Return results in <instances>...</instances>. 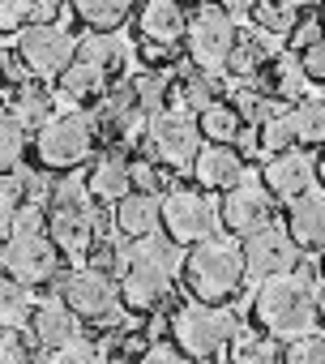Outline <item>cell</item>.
<instances>
[{"mask_svg": "<svg viewBox=\"0 0 325 364\" xmlns=\"http://www.w3.org/2000/svg\"><path fill=\"white\" fill-rule=\"evenodd\" d=\"M184 266V253L172 236H141V240H128L124 245V262L116 270L120 279V300L124 309H137V313H150V309H162L172 296V279L180 274Z\"/></svg>", "mask_w": 325, "mask_h": 364, "instance_id": "1", "label": "cell"}, {"mask_svg": "<svg viewBox=\"0 0 325 364\" xmlns=\"http://www.w3.org/2000/svg\"><path fill=\"white\" fill-rule=\"evenodd\" d=\"M253 321L261 334L270 338H299L316 326V296H312V283L308 274L291 270V274H274V279H261L257 296H253Z\"/></svg>", "mask_w": 325, "mask_h": 364, "instance_id": "2", "label": "cell"}, {"mask_svg": "<svg viewBox=\"0 0 325 364\" xmlns=\"http://www.w3.org/2000/svg\"><path fill=\"white\" fill-rule=\"evenodd\" d=\"M48 236L65 257H86L99 240V210L82 176H60L48 193Z\"/></svg>", "mask_w": 325, "mask_h": 364, "instance_id": "3", "label": "cell"}, {"mask_svg": "<svg viewBox=\"0 0 325 364\" xmlns=\"http://www.w3.org/2000/svg\"><path fill=\"white\" fill-rule=\"evenodd\" d=\"M180 274H184V287H189L193 300H202V304H227L240 291V283L248 279L244 274V249L236 240L210 236V240H202V245H193L184 253Z\"/></svg>", "mask_w": 325, "mask_h": 364, "instance_id": "4", "label": "cell"}, {"mask_svg": "<svg viewBox=\"0 0 325 364\" xmlns=\"http://www.w3.org/2000/svg\"><path fill=\"white\" fill-rule=\"evenodd\" d=\"M56 296L82 317V321H94V326H116L120 321V283L107 274V270H94V266H73L65 274H56Z\"/></svg>", "mask_w": 325, "mask_h": 364, "instance_id": "5", "label": "cell"}, {"mask_svg": "<svg viewBox=\"0 0 325 364\" xmlns=\"http://www.w3.org/2000/svg\"><path fill=\"white\" fill-rule=\"evenodd\" d=\"M94 116L86 112H60L52 116L43 129H35V154H39V167L48 171H73L90 159L94 150Z\"/></svg>", "mask_w": 325, "mask_h": 364, "instance_id": "6", "label": "cell"}, {"mask_svg": "<svg viewBox=\"0 0 325 364\" xmlns=\"http://www.w3.org/2000/svg\"><path fill=\"white\" fill-rule=\"evenodd\" d=\"M231 338H236V317H231L223 304L189 300V304H180L176 317H172V343L180 347V355L210 360V355H219Z\"/></svg>", "mask_w": 325, "mask_h": 364, "instance_id": "7", "label": "cell"}, {"mask_svg": "<svg viewBox=\"0 0 325 364\" xmlns=\"http://www.w3.org/2000/svg\"><path fill=\"white\" fill-rule=\"evenodd\" d=\"M236 35H240V31H236V18H231V14H223L219 5H197V14L189 18V31H184L193 69H202V73H210V77L227 73Z\"/></svg>", "mask_w": 325, "mask_h": 364, "instance_id": "8", "label": "cell"}, {"mask_svg": "<svg viewBox=\"0 0 325 364\" xmlns=\"http://www.w3.org/2000/svg\"><path fill=\"white\" fill-rule=\"evenodd\" d=\"M145 150L158 167H193L197 154H202V129L193 116L184 112H158L145 120Z\"/></svg>", "mask_w": 325, "mask_h": 364, "instance_id": "9", "label": "cell"}, {"mask_svg": "<svg viewBox=\"0 0 325 364\" xmlns=\"http://www.w3.org/2000/svg\"><path fill=\"white\" fill-rule=\"evenodd\" d=\"M18 60H22L39 82H56V77L77 60V39H73V31H65L60 22H52V26L31 22V26L18 35Z\"/></svg>", "mask_w": 325, "mask_h": 364, "instance_id": "10", "label": "cell"}, {"mask_svg": "<svg viewBox=\"0 0 325 364\" xmlns=\"http://www.w3.org/2000/svg\"><path fill=\"white\" fill-rule=\"evenodd\" d=\"M162 232H167L180 249L202 245L219 232V206L202 189H172L162 198Z\"/></svg>", "mask_w": 325, "mask_h": 364, "instance_id": "11", "label": "cell"}, {"mask_svg": "<svg viewBox=\"0 0 325 364\" xmlns=\"http://www.w3.org/2000/svg\"><path fill=\"white\" fill-rule=\"evenodd\" d=\"M0 262H5V274H13L26 287L56 283L60 274V249L52 245L48 232H13L0 249Z\"/></svg>", "mask_w": 325, "mask_h": 364, "instance_id": "12", "label": "cell"}, {"mask_svg": "<svg viewBox=\"0 0 325 364\" xmlns=\"http://www.w3.org/2000/svg\"><path fill=\"white\" fill-rule=\"evenodd\" d=\"M219 219H223V228L231 236L244 240V236H253V232L274 223V193L261 185L257 176H244L236 189H227V198L219 206Z\"/></svg>", "mask_w": 325, "mask_h": 364, "instance_id": "13", "label": "cell"}, {"mask_svg": "<svg viewBox=\"0 0 325 364\" xmlns=\"http://www.w3.org/2000/svg\"><path fill=\"white\" fill-rule=\"evenodd\" d=\"M244 274L248 279H274V274H291L299 262V245L291 240V232L282 228H261L253 236H244Z\"/></svg>", "mask_w": 325, "mask_h": 364, "instance_id": "14", "label": "cell"}, {"mask_svg": "<svg viewBox=\"0 0 325 364\" xmlns=\"http://www.w3.org/2000/svg\"><path fill=\"white\" fill-rule=\"evenodd\" d=\"M261 185H265L274 198L295 202V198H304V193L316 189V159H312L308 150L291 146V150H282V154H274V159L265 163Z\"/></svg>", "mask_w": 325, "mask_h": 364, "instance_id": "15", "label": "cell"}, {"mask_svg": "<svg viewBox=\"0 0 325 364\" xmlns=\"http://www.w3.org/2000/svg\"><path fill=\"white\" fill-rule=\"evenodd\" d=\"M31 338H35L43 351H56V347L82 338V317H77L60 296H48V300H39L35 313H31Z\"/></svg>", "mask_w": 325, "mask_h": 364, "instance_id": "16", "label": "cell"}, {"mask_svg": "<svg viewBox=\"0 0 325 364\" xmlns=\"http://www.w3.org/2000/svg\"><path fill=\"white\" fill-rule=\"evenodd\" d=\"M193 176H197L202 189L227 193V189L240 185L248 171H244V154H240L236 146H214V141H210V146H202V154H197V163H193Z\"/></svg>", "mask_w": 325, "mask_h": 364, "instance_id": "17", "label": "cell"}, {"mask_svg": "<svg viewBox=\"0 0 325 364\" xmlns=\"http://www.w3.org/2000/svg\"><path fill=\"white\" fill-rule=\"evenodd\" d=\"M137 31L145 43H162V48H176L189 31V14L180 0H145L141 14H137Z\"/></svg>", "mask_w": 325, "mask_h": 364, "instance_id": "18", "label": "cell"}, {"mask_svg": "<svg viewBox=\"0 0 325 364\" xmlns=\"http://www.w3.org/2000/svg\"><path fill=\"white\" fill-rule=\"evenodd\" d=\"M248 86H257V90L270 95V99H282V103L308 99V73H304V65H299L295 52H278V56L261 69V77L248 82Z\"/></svg>", "mask_w": 325, "mask_h": 364, "instance_id": "19", "label": "cell"}, {"mask_svg": "<svg viewBox=\"0 0 325 364\" xmlns=\"http://www.w3.org/2000/svg\"><path fill=\"white\" fill-rule=\"evenodd\" d=\"M274 56H278L274 35H265V31H244V35H236V48H231L227 73H231L236 82H257L261 69H265Z\"/></svg>", "mask_w": 325, "mask_h": 364, "instance_id": "20", "label": "cell"}, {"mask_svg": "<svg viewBox=\"0 0 325 364\" xmlns=\"http://www.w3.org/2000/svg\"><path fill=\"white\" fill-rule=\"evenodd\" d=\"M162 223V202L154 193H128L116 202V232L124 240H141V236H154Z\"/></svg>", "mask_w": 325, "mask_h": 364, "instance_id": "21", "label": "cell"}, {"mask_svg": "<svg viewBox=\"0 0 325 364\" xmlns=\"http://www.w3.org/2000/svg\"><path fill=\"white\" fill-rule=\"evenodd\" d=\"M287 232L299 249H325V193H304L287 210Z\"/></svg>", "mask_w": 325, "mask_h": 364, "instance_id": "22", "label": "cell"}, {"mask_svg": "<svg viewBox=\"0 0 325 364\" xmlns=\"http://www.w3.org/2000/svg\"><path fill=\"white\" fill-rule=\"evenodd\" d=\"M86 189H90V198L94 202H120V198H128L133 193V176H128V159L120 154V150H107L103 159H94V167H90V176H86Z\"/></svg>", "mask_w": 325, "mask_h": 364, "instance_id": "23", "label": "cell"}, {"mask_svg": "<svg viewBox=\"0 0 325 364\" xmlns=\"http://www.w3.org/2000/svg\"><path fill=\"white\" fill-rule=\"evenodd\" d=\"M214 103V77L202 73V69H184V73H172V86H167V112H184V116H202L206 107Z\"/></svg>", "mask_w": 325, "mask_h": 364, "instance_id": "24", "label": "cell"}, {"mask_svg": "<svg viewBox=\"0 0 325 364\" xmlns=\"http://www.w3.org/2000/svg\"><path fill=\"white\" fill-rule=\"evenodd\" d=\"M9 116L22 124V129H43L52 116H56V95L43 86V82H18L13 99H9Z\"/></svg>", "mask_w": 325, "mask_h": 364, "instance_id": "25", "label": "cell"}, {"mask_svg": "<svg viewBox=\"0 0 325 364\" xmlns=\"http://www.w3.org/2000/svg\"><path fill=\"white\" fill-rule=\"evenodd\" d=\"M107 77H111V73H103L99 65L73 60V65L56 77V86H60V95H65L69 103H94V99L107 95Z\"/></svg>", "mask_w": 325, "mask_h": 364, "instance_id": "26", "label": "cell"}, {"mask_svg": "<svg viewBox=\"0 0 325 364\" xmlns=\"http://www.w3.org/2000/svg\"><path fill=\"white\" fill-rule=\"evenodd\" d=\"M35 291L18 283L13 274H0V330H26L35 313Z\"/></svg>", "mask_w": 325, "mask_h": 364, "instance_id": "27", "label": "cell"}, {"mask_svg": "<svg viewBox=\"0 0 325 364\" xmlns=\"http://www.w3.org/2000/svg\"><path fill=\"white\" fill-rule=\"evenodd\" d=\"M77 60L99 65L103 73H120V69H124V60H128V43H124L116 31H107V35L90 31L86 39H77Z\"/></svg>", "mask_w": 325, "mask_h": 364, "instance_id": "28", "label": "cell"}, {"mask_svg": "<svg viewBox=\"0 0 325 364\" xmlns=\"http://www.w3.org/2000/svg\"><path fill=\"white\" fill-rule=\"evenodd\" d=\"M282 116L291 124V141L295 146H325V103L321 99H299Z\"/></svg>", "mask_w": 325, "mask_h": 364, "instance_id": "29", "label": "cell"}, {"mask_svg": "<svg viewBox=\"0 0 325 364\" xmlns=\"http://www.w3.org/2000/svg\"><path fill=\"white\" fill-rule=\"evenodd\" d=\"M197 129H202V141H214V146H236V137L244 133V120L240 112L231 107V99H214L202 116H197Z\"/></svg>", "mask_w": 325, "mask_h": 364, "instance_id": "30", "label": "cell"}, {"mask_svg": "<svg viewBox=\"0 0 325 364\" xmlns=\"http://www.w3.org/2000/svg\"><path fill=\"white\" fill-rule=\"evenodd\" d=\"M73 14L90 31L107 35V31H120L128 22V0H73Z\"/></svg>", "mask_w": 325, "mask_h": 364, "instance_id": "31", "label": "cell"}, {"mask_svg": "<svg viewBox=\"0 0 325 364\" xmlns=\"http://www.w3.org/2000/svg\"><path fill=\"white\" fill-rule=\"evenodd\" d=\"M253 22H257V31H265L274 39L291 35V26L299 22V0H257Z\"/></svg>", "mask_w": 325, "mask_h": 364, "instance_id": "32", "label": "cell"}, {"mask_svg": "<svg viewBox=\"0 0 325 364\" xmlns=\"http://www.w3.org/2000/svg\"><path fill=\"white\" fill-rule=\"evenodd\" d=\"M231 364H282L270 334H240L231 338Z\"/></svg>", "mask_w": 325, "mask_h": 364, "instance_id": "33", "label": "cell"}, {"mask_svg": "<svg viewBox=\"0 0 325 364\" xmlns=\"http://www.w3.org/2000/svg\"><path fill=\"white\" fill-rule=\"evenodd\" d=\"M167 86H172V73H141L133 82V95H137V107L145 116H158L167 112Z\"/></svg>", "mask_w": 325, "mask_h": 364, "instance_id": "34", "label": "cell"}, {"mask_svg": "<svg viewBox=\"0 0 325 364\" xmlns=\"http://www.w3.org/2000/svg\"><path fill=\"white\" fill-rule=\"evenodd\" d=\"M22 150H26V129L0 107V171H13L22 163Z\"/></svg>", "mask_w": 325, "mask_h": 364, "instance_id": "35", "label": "cell"}, {"mask_svg": "<svg viewBox=\"0 0 325 364\" xmlns=\"http://www.w3.org/2000/svg\"><path fill=\"white\" fill-rule=\"evenodd\" d=\"M43 347L26 338V330H0V364H39Z\"/></svg>", "mask_w": 325, "mask_h": 364, "instance_id": "36", "label": "cell"}, {"mask_svg": "<svg viewBox=\"0 0 325 364\" xmlns=\"http://www.w3.org/2000/svg\"><path fill=\"white\" fill-rule=\"evenodd\" d=\"M282 364H325V330H308L287 343Z\"/></svg>", "mask_w": 325, "mask_h": 364, "instance_id": "37", "label": "cell"}, {"mask_svg": "<svg viewBox=\"0 0 325 364\" xmlns=\"http://www.w3.org/2000/svg\"><path fill=\"white\" fill-rule=\"evenodd\" d=\"M287 112V107H282ZM270 116L265 124H257V150L261 154H282V150H291L295 141H291V124H287V116Z\"/></svg>", "mask_w": 325, "mask_h": 364, "instance_id": "38", "label": "cell"}, {"mask_svg": "<svg viewBox=\"0 0 325 364\" xmlns=\"http://www.w3.org/2000/svg\"><path fill=\"white\" fill-rule=\"evenodd\" d=\"M99 360H103V351L94 343H86V338H73V343L39 355V364H99Z\"/></svg>", "mask_w": 325, "mask_h": 364, "instance_id": "39", "label": "cell"}, {"mask_svg": "<svg viewBox=\"0 0 325 364\" xmlns=\"http://www.w3.org/2000/svg\"><path fill=\"white\" fill-rule=\"evenodd\" d=\"M321 39H325V22L308 9V14H299V22H295V26H291V35H287V52H295V56H299V52H308V48H312V43H321Z\"/></svg>", "mask_w": 325, "mask_h": 364, "instance_id": "40", "label": "cell"}, {"mask_svg": "<svg viewBox=\"0 0 325 364\" xmlns=\"http://www.w3.org/2000/svg\"><path fill=\"white\" fill-rule=\"evenodd\" d=\"M26 180H31V171H22V167L0 171V215H13L26 202Z\"/></svg>", "mask_w": 325, "mask_h": 364, "instance_id": "41", "label": "cell"}, {"mask_svg": "<svg viewBox=\"0 0 325 364\" xmlns=\"http://www.w3.org/2000/svg\"><path fill=\"white\" fill-rule=\"evenodd\" d=\"M31 26V0H0V35H22Z\"/></svg>", "mask_w": 325, "mask_h": 364, "instance_id": "42", "label": "cell"}, {"mask_svg": "<svg viewBox=\"0 0 325 364\" xmlns=\"http://www.w3.org/2000/svg\"><path fill=\"white\" fill-rule=\"evenodd\" d=\"M128 176H133V189H137V193H154V198H158V189H162V171H158L154 159L128 163Z\"/></svg>", "mask_w": 325, "mask_h": 364, "instance_id": "43", "label": "cell"}, {"mask_svg": "<svg viewBox=\"0 0 325 364\" xmlns=\"http://www.w3.org/2000/svg\"><path fill=\"white\" fill-rule=\"evenodd\" d=\"M137 364H184V360H180V347L176 343H150L137 355Z\"/></svg>", "mask_w": 325, "mask_h": 364, "instance_id": "44", "label": "cell"}, {"mask_svg": "<svg viewBox=\"0 0 325 364\" xmlns=\"http://www.w3.org/2000/svg\"><path fill=\"white\" fill-rule=\"evenodd\" d=\"M299 65H304L308 82H325V39H321V43H312L308 52H299Z\"/></svg>", "mask_w": 325, "mask_h": 364, "instance_id": "45", "label": "cell"}, {"mask_svg": "<svg viewBox=\"0 0 325 364\" xmlns=\"http://www.w3.org/2000/svg\"><path fill=\"white\" fill-rule=\"evenodd\" d=\"M214 5H219L223 14H231V18H248V14L257 9V0H214Z\"/></svg>", "mask_w": 325, "mask_h": 364, "instance_id": "46", "label": "cell"}, {"mask_svg": "<svg viewBox=\"0 0 325 364\" xmlns=\"http://www.w3.org/2000/svg\"><path fill=\"white\" fill-rule=\"evenodd\" d=\"M312 296H316V317H325V279L312 287Z\"/></svg>", "mask_w": 325, "mask_h": 364, "instance_id": "47", "label": "cell"}, {"mask_svg": "<svg viewBox=\"0 0 325 364\" xmlns=\"http://www.w3.org/2000/svg\"><path fill=\"white\" fill-rule=\"evenodd\" d=\"M13 236V228H9V215H0V249H5V240Z\"/></svg>", "mask_w": 325, "mask_h": 364, "instance_id": "48", "label": "cell"}, {"mask_svg": "<svg viewBox=\"0 0 325 364\" xmlns=\"http://www.w3.org/2000/svg\"><path fill=\"white\" fill-rule=\"evenodd\" d=\"M316 180L325 185V159H316Z\"/></svg>", "mask_w": 325, "mask_h": 364, "instance_id": "49", "label": "cell"}, {"mask_svg": "<svg viewBox=\"0 0 325 364\" xmlns=\"http://www.w3.org/2000/svg\"><path fill=\"white\" fill-rule=\"evenodd\" d=\"M321 279H325V249H321Z\"/></svg>", "mask_w": 325, "mask_h": 364, "instance_id": "50", "label": "cell"}, {"mask_svg": "<svg viewBox=\"0 0 325 364\" xmlns=\"http://www.w3.org/2000/svg\"><path fill=\"white\" fill-rule=\"evenodd\" d=\"M193 364H214V360H193Z\"/></svg>", "mask_w": 325, "mask_h": 364, "instance_id": "51", "label": "cell"}, {"mask_svg": "<svg viewBox=\"0 0 325 364\" xmlns=\"http://www.w3.org/2000/svg\"><path fill=\"white\" fill-rule=\"evenodd\" d=\"M0 73H5V65H0Z\"/></svg>", "mask_w": 325, "mask_h": 364, "instance_id": "52", "label": "cell"}]
</instances>
